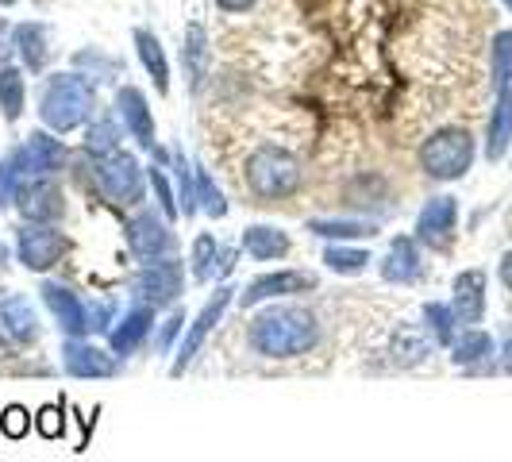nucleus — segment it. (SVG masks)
<instances>
[{
  "label": "nucleus",
  "mask_w": 512,
  "mask_h": 462,
  "mask_svg": "<svg viewBox=\"0 0 512 462\" xmlns=\"http://www.w3.org/2000/svg\"><path fill=\"white\" fill-rule=\"evenodd\" d=\"M93 189L108 205H135L143 201V166L128 151L104 154L93 166Z\"/></svg>",
  "instance_id": "obj_5"
},
{
  "label": "nucleus",
  "mask_w": 512,
  "mask_h": 462,
  "mask_svg": "<svg viewBox=\"0 0 512 462\" xmlns=\"http://www.w3.org/2000/svg\"><path fill=\"white\" fill-rule=\"evenodd\" d=\"M181 58H185V74H189V89H201V81L208 74V35L201 24H189L185 31V47H181Z\"/></svg>",
  "instance_id": "obj_25"
},
{
  "label": "nucleus",
  "mask_w": 512,
  "mask_h": 462,
  "mask_svg": "<svg viewBox=\"0 0 512 462\" xmlns=\"http://www.w3.org/2000/svg\"><path fill=\"white\" fill-rule=\"evenodd\" d=\"M216 258H220V243H216L208 231L197 235V243H193V278H197V282H212Z\"/></svg>",
  "instance_id": "obj_35"
},
{
  "label": "nucleus",
  "mask_w": 512,
  "mask_h": 462,
  "mask_svg": "<svg viewBox=\"0 0 512 462\" xmlns=\"http://www.w3.org/2000/svg\"><path fill=\"white\" fill-rule=\"evenodd\" d=\"M197 178V208H205L212 220H220V216H228V201H224V193H220V185L208 178L205 170H197L193 174Z\"/></svg>",
  "instance_id": "obj_36"
},
{
  "label": "nucleus",
  "mask_w": 512,
  "mask_h": 462,
  "mask_svg": "<svg viewBox=\"0 0 512 462\" xmlns=\"http://www.w3.org/2000/svg\"><path fill=\"white\" fill-rule=\"evenodd\" d=\"M35 428L43 439H58L66 432V416H62V405H43L39 416H35Z\"/></svg>",
  "instance_id": "obj_38"
},
{
  "label": "nucleus",
  "mask_w": 512,
  "mask_h": 462,
  "mask_svg": "<svg viewBox=\"0 0 512 462\" xmlns=\"http://www.w3.org/2000/svg\"><path fill=\"white\" fill-rule=\"evenodd\" d=\"M62 366L74 378H116V370H120L112 351H104L97 343H85V339H70L62 347Z\"/></svg>",
  "instance_id": "obj_13"
},
{
  "label": "nucleus",
  "mask_w": 512,
  "mask_h": 462,
  "mask_svg": "<svg viewBox=\"0 0 512 462\" xmlns=\"http://www.w3.org/2000/svg\"><path fill=\"white\" fill-rule=\"evenodd\" d=\"M24 101H27L24 74H20L16 66L0 62V112H4L8 124H16V120L24 116Z\"/></svg>",
  "instance_id": "obj_27"
},
{
  "label": "nucleus",
  "mask_w": 512,
  "mask_h": 462,
  "mask_svg": "<svg viewBox=\"0 0 512 462\" xmlns=\"http://www.w3.org/2000/svg\"><path fill=\"white\" fill-rule=\"evenodd\" d=\"M505 4H509V12H512V0H505Z\"/></svg>",
  "instance_id": "obj_49"
},
{
  "label": "nucleus",
  "mask_w": 512,
  "mask_h": 462,
  "mask_svg": "<svg viewBox=\"0 0 512 462\" xmlns=\"http://www.w3.org/2000/svg\"><path fill=\"white\" fill-rule=\"evenodd\" d=\"M497 274H501V282H505V289L512 293V251H509L505 258H501V270H497Z\"/></svg>",
  "instance_id": "obj_46"
},
{
  "label": "nucleus",
  "mask_w": 512,
  "mask_h": 462,
  "mask_svg": "<svg viewBox=\"0 0 512 462\" xmlns=\"http://www.w3.org/2000/svg\"><path fill=\"white\" fill-rule=\"evenodd\" d=\"M39 293H43V301L51 308V316L58 320V328L70 335V339L89 332V324H85V305L77 301L74 289H66V285H58V282H43Z\"/></svg>",
  "instance_id": "obj_17"
},
{
  "label": "nucleus",
  "mask_w": 512,
  "mask_h": 462,
  "mask_svg": "<svg viewBox=\"0 0 512 462\" xmlns=\"http://www.w3.org/2000/svg\"><path fill=\"white\" fill-rule=\"evenodd\" d=\"M231 285H220L216 293H212V301H208L205 308H201V316L193 320V328L181 335V347H178V355H174V366H170V374L174 378H181L185 370H189V362L201 355V347H205V339L212 335V328L220 324V316H224V308L231 305Z\"/></svg>",
  "instance_id": "obj_9"
},
{
  "label": "nucleus",
  "mask_w": 512,
  "mask_h": 462,
  "mask_svg": "<svg viewBox=\"0 0 512 462\" xmlns=\"http://www.w3.org/2000/svg\"><path fill=\"white\" fill-rule=\"evenodd\" d=\"M512 85V31H501L493 39V89H509Z\"/></svg>",
  "instance_id": "obj_33"
},
{
  "label": "nucleus",
  "mask_w": 512,
  "mask_h": 462,
  "mask_svg": "<svg viewBox=\"0 0 512 462\" xmlns=\"http://www.w3.org/2000/svg\"><path fill=\"white\" fill-rule=\"evenodd\" d=\"M74 66H77V74L85 77V81H89V77H93V81H112V77L124 74V66H120L112 54L97 51V47H89V51H77Z\"/></svg>",
  "instance_id": "obj_30"
},
{
  "label": "nucleus",
  "mask_w": 512,
  "mask_h": 462,
  "mask_svg": "<svg viewBox=\"0 0 512 462\" xmlns=\"http://www.w3.org/2000/svg\"><path fill=\"white\" fill-rule=\"evenodd\" d=\"M320 339L316 316L301 305H274L251 320V347L262 359H297Z\"/></svg>",
  "instance_id": "obj_1"
},
{
  "label": "nucleus",
  "mask_w": 512,
  "mask_h": 462,
  "mask_svg": "<svg viewBox=\"0 0 512 462\" xmlns=\"http://www.w3.org/2000/svg\"><path fill=\"white\" fill-rule=\"evenodd\" d=\"M147 178H151L154 201H158V208H162V216H166V220H178L181 205H178V197H174V189H170V181H166V174H162V166H151Z\"/></svg>",
  "instance_id": "obj_37"
},
{
  "label": "nucleus",
  "mask_w": 512,
  "mask_h": 462,
  "mask_svg": "<svg viewBox=\"0 0 512 462\" xmlns=\"http://www.w3.org/2000/svg\"><path fill=\"white\" fill-rule=\"evenodd\" d=\"M324 262H328V270H335V274H362L366 266H370V255L366 251H355V247H328L324 251Z\"/></svg>",
  "instance_id": "obj_34"
},
{
  "label": "nucleus",
  "mask_w": 512,
  "mask_h": 462,
  "mask_svg": "<svg viewBox=\"0 0 512 462\" xmlns=\"http://www.w3.org/2000/svg\"><path fill=\"white\" fill-rule=\"evenodd\" d=\"M243 251L258 262H274V258L289 255V235L282 228H270V224H255V228L243 231Z\"/></svg>",
  "instance_id": "obj_24"
},
{
  "label": "nucleus",
  "mask_w": 512,
  "mask_h": 462,
  "mask_svg": "<svg viewBox=\"0 0 512 462\" xmlns=\"http://www.w3.org/2000/svg\"><path fill=\"white\" fill-rule=\"evenodd\" d=\"M308 231L320 235V239L347 243V239H370V235L378 231V224H374V220H312Z\"/></svg>",
  "instance_id": "obj_28"
},
{
  "label": "nucleus",
  "mask_w": 512,
  "mask_h": 462,
  "mask_svg": "<svg viewBox=\"0 0 512 462\" xmlns=\"http://www.w3.org/2000/svg\"><path fill=\"white\" fill-rule=\"evenodd\" d=\"M493 351H497V347H493L489 332L466 328V332L455 335V343H451V362H455V366H482Z\"/></svg>",
  "instance_id": "obj_26"
},
{
  "label": "nucleus",
  "mask_w": 512,
  "mask_h": 462,
  "mask_svg": "<svg viewBox=\"0 0 512 462\" xmlns=\"http://www.w3.org/2000/svg\"><path fill=\"white\" fill-rule=\"evenodd\" d=\"M0 332L16 343H31L39 339V316L27 297H4L0 301Z\"/></svg>",
  "instance_id": "obj_20"
},
{
  "label": "nucleus",
  "mask_w": 512,
  "mask_h": 462,
  "mask_svg": "<svg viewBox=\"0 0 512 462\" xmlns=\"http://www.w3.org/2000/svg\"><path fill=\"white\" fill-rule=\"evenodd\" d=\"M424 355H428V347H424L416 335H397V343H393V362L412 366V362H420Z\"/></svg>",
  "instance_id": "obj_40"
},
{
  "label": "nucleus",
  "mask_w": 512,
  "mask_h": 462,
  "mask_svg": "<svg viewBox=\"0 0 512 462\" xmlns=\"http://www.w3.org/2000/svg\"><path fill=\"white\" fill-rule=\"evenodd\" d=\"M12 47H16V54L24 58V66L31 70V74H39L47 62H51V35H47V27L43 24H20L16 31H12Z\"/></svg>",
  "instance_id": "obj_22"
},
{
  "label": "nucleus",
  "mask_w": 512,
  "mask_h": 462,
  "mask_svg": "<svg viewBox=\"0 0 512 462\" xmlns=\"http://www.w3.org/2000/svg\"><path fill=\"white\" fill-rule=\"evenodd\" d=\"M135 51H139L143 70L151 74L154 89H158V93H170V62H166V51H162L158 35L147 31V27H135Z\"/></svg>",
  "instance_id": "obj_23"
},
{
  "label": "nucleus",
  "mask_w": 512,
  "mask_h": 462,
  "mask_svg": "<svg viewBox=\"0 0 512 462\" xmlns=\"http://www.w3.org/2000/svg\"><path fill=\"white\" fill-rule=\"evenodd\" d=\"M455 224H459V201L455 197H432L416 216V239L428 243L432 251H439V247L451 243Z\"/></svg>",
  "instance_id": "obj_12"
},
{
  "label": "nucleus",
  "mask_w": 512,
  "mask_h": 462,
  "mask_svg": "<svg viewBox=\"0 0 512 462\" xmlns=\"http://www.w3.org/2000/svg\"><path fill=\"white\" fill-rule=\"evenodd\" d=\"M27 224H54L62 212H66V197L51 178H24L16 189V201Z\"/></svg>",
  "instance_id": "obj_10"
},
{
  "label": "nucleus",
  "mask_w": 512,
  "mask_h": 462,
  "mask_svg": "<svg viewBox=\"0 0 512 462\" xmlns=\"http://www.w3.org/2000/svg\"><path fill=\"white\" fill-rule=\"evenodd\" d=\"M112 316H116V308L108 305V301L85 308V324H89V332H112Z\"/></svg>",
  "instance_id": "obj_42"
},
{
  "label": "nucleus",
  "mask_w": 512,
  "mask_h": 462,
  "mask_svg": "<svg viewBox=\"0 0 512 462\" xmlns=\"http://www.w3.org/2000/svg\"><path fill=\"white\" fill-rule=\"evenodd\" d=\"M512 147V85L497 93V104L489 112V128H486V158L497 162L505 158V151Z\"/></svg>",
  "instance_id": "obj_21"
},
{
  "label": "nucleus",
  "mask_w": 512,
  "mask_h": 462,
  "mask_svg": "<svg viewBox=\"0 0 512 462\" xmlns=\"http://www.w3.org/2000/svg\"><path fill=\"white\" fill-rule=\"evenodd\" d=\"M181 328H185V312H170V320L158 332V351H170V343L181 335Z\"/></svg>",
  "instance_id": "obj_43"
},
{
  "label": "nucleus",
  "mask_w": 512,
  "mask_h": 462,
  "mask_svg": "<svg viewBox=\"0 0 512 462\" xmlns=\"http://www.w3.org/2000/svg\"><path fill=\"white\" fill-rule=\"evenodd\" d=\"M128 247L135 258L154 262V258H162L170 247H174V231H170V224H166L158 212L143 208L139 216H131L128 220Z\"/></svg>",
  "instance_id": "obj_11"
},
{
  "label": "nucleus",
  "mask_w": 512,
  "mask_h": 462,
  "mask_svg": "<svg viewBox=\"0 0 512 462\" xmlns=\"http://www.w3.org/2000/svg\"><path fill=\"white\" fill-rule=\"evenodd\" d=\"M151 328H154V308L151 305H139L135 308H128V316L108 332V347H112V355H131V351H139V343L151 335Z\"/></svg>",
  "instance_id": "obj_19"
},
{
  "label": "nucleus",
  "mask_w": 512,
  "mask_h": 462,
  "mask_svg": "<svg viewBox=\"0 0 512 462\" xmlns=\"http://www.w3.org/2000/svg\"><path fill=\"white\" fill-rule=\"evenodd\" d=\"M451 289H455L451 308H455L459 324H466V328L482 324V316H486V274L482 270H466V274L455 278Z\"/></svg>",
  "instance_id": "obj_16"
},
{
  "label": "nucleus",
  "mask_w": 512,
  "mask_h": 462,
  "mask_svg": "<svg viewBox=\"0 0 512 462\" xmlns=\"http://www.w3.org/2000/svg\"><path fill=\"white\" fill-rule=\"evenodd\" d=\"M378 270H382L385 282H393V285L420 282V274H424V262H420V251H416V239H409V235L393 239Z\"/></svg>",
  "instance_id": "obj_18"
},
{
  "label": "nucleus",
  "mask_w": 512,
  "mask_h": 462,
  "mask_svg": "<svg viewBox=\"0 0 512 462\" xmlns=\"http://www.w3.org/2000/svg\"><path fill=\"white\" fill-rule=\"evenodd\" d=\"M8 158L16 162L20 178H51L66 166V143L54 131H31Z\"/></svg>",
  "instance_id": "obj_7"
},
{
  "label": "nucleus",
  "mask_w": 512,
  "mask_h": 462,
  "mask_svg": "<svg viewBox=\"0 0 512 462\" xmlns=\"http://www.w3.org/2000/svg\"><path fill=\"white\" fill-rule=\"evenodd\" d=\"M501 366H505V374H512V339L501 343Z\"/></svg>",
  "instance_id": "obj_47"
},
{
  "label": "nucleus",
  "mask_w": 512,
  "mask_h": 462,
  "mask_svg": "<svg viewBox=\"0 0 512 462\" xmlns=\"http://www.w3.org/2000/svg\"><path fill=\"white\" fill-rule=\"evenodd\" d=\"M27 428H31V416H27L24 405H8L4 416H0V432L8 439H24Z\"/></svg>",
  "instance_id": "obj_39"
},
{
  "label": "nucleus",
  "mask_w": 512,
  "mask_h": 462,
  "mask_svg": "<svg viewBox=\"0 0 512 462\" xmlns=\"http://www.w3.org/2000/svg\"><path fill=\"white\" fill-rule=\"evenodd\" d=\"M424 324H428L432 339L443 343V347H451V343H455V335H459V316H455V308L439 305V301L424 305Z\"/></svg>",
  "instance_id": "obj_31"
},
{
  "label": "nucleus",
  "mask_w": 512,
  "mask_h": 462,
  "mask_svg": "<svg viewBox=\"0 0 512 462\" xmlns=\"http://www.w3.org/2000/svg\"><path fill=\"white\" fill-rule=\"evenodd\" d=\"M305 289H316V278L305 274V270H278V274H262L255 282L243 289L239 305L255 308L262 301H274V297H289V293H305Z\"/></svg>",
  "instance_id": "obj_14"
},
{
  "label": "nucleus",
  "mask_w": 512,
  "mask_h": 462,
  "mask_svg": "<svg viewBox=\"0 0 512 462\" xmlns=\"http://www.w3.org/2000/svg\"><path fill=\"white\" fill-rule=\"evenodd\" d=\"M20 170H16V162L12 158H4L0 162V208H8L16 201V189H20Z\"/></svg>",
  "instance_id": "obj_41"
},
{
  "label": "nucleus",
  "mask_w": 512,
  "mask_h": 462,
  "mask_svg": "<svg viewBox=\"0 0 512 462\" xmlns=\"http://www.w3.org/2000/svg\"><path fill=\"white\" fill-rule=\"evenodd\" d=\"M112 151H120V124H116L112 116L89 120V124H85V154L104 158V154H112Z\"/></svg>",
  "instance_id": "obj_29"
},
{
  "label": "nucleus",
  "mask_w": 512,
  "mask_h": 462,
  "mask_svg": "<svg viewBox=\"0 0 512 462\" xmlns=\"http://www.w3.org/2000/svg\"><path fill=\"white\" fill-rule=\"evenodd\" d=\"M93 108H97V93L93 85L81 74H51L43 81V93H39V120L47 124V131L54 135H66L74 128H85L93 120Z\"/></svg>",
  "instance_id": "obj_2"
},
{
  "label": "nucleus",
  "mask_w": 512,
  "mask_h": 462,
  "mask_svg": "<svg viewBox=\"0 0 512 462\" xmlns=\"http://www.w3.org/2000/svg\"><path fill=\"white\" fill-rule=\"evenodd\" d=\"M12 4H16V0H0V8H12Z\"/></svg>",
  "instance_id": "obj_48"
},
{
  "label": "nucleus",
  "mask_w": 512,
  "mask_h": 462,
  "mask_svg": "<svg viewBox=\"0 0 512 462\" xmlns=\"http://www.w3.org/2000/svg\"><path fill=\"white\" fill-rule=\"evenodd\" d=\"M231 270H235V251H224V247H220V258H216V270H212V278H228Z\"/></svg>",
  "instance_id": "obj_45"
},
{
  "label": "nucleus",
  "mask_w": 512,
  "mask_h": 462,
  "mask_svg": "<svg viewBox=\"0 0 512 462\" xmlns=\"http://www.w3.org/2000/svg\"><path fill=\"white\" fill-rule=\"evenodd\" d=\"M174 178H178V201H181V216H193L197 212V178H193V166L185 154H174Z\"/></svg>",
  "instance_id": "obj_32"
},
{
  "label": "nucleus",
  "mask_w": 512,
  "mask_h": 462,
  "mask_svg": "<svg viewBox=\"0 0 512 462\" xmlns=\"http://www.w3.org/2000/svg\"><path fill=\"white\" fill-rule=\"evenodd\" d=\"M420 166L436 181H459L474 166V135L466 128H439L420 147Z\"/></svg>",
  "instance_id": "obj_4"
},
{
  "label": "nucleus",
  "mask_w": 512,
  "mask_h": 462,
  "mask_svg": "<svg viewBox=\"0 0 512 462\" xmlns=\"http://www.w3.org/2000/svg\"><path fill=\"white\" fill-rule=\"evenodd\" d=\"M247 185L262 201H282L301 189V162L282 147H258L247 158Z\"/></svg>",
  "instance_id": "obj_3"
},
{
  "label": "nucleus",
  "mask_w": 512,
  "mask_h": 462,
  "mask_svg": "<svg viewBox=\"0 0 512 462\" xmlns=\"http://www.w3.org/2000/svg\"><path fill=\"white\" fill-rule=\"evenodd\" d=\"M181 285H185V274L178 258H154V262H143V270L131 278V293L143 305L166 308L181 297Z\"/></svg>",
  "instance_id": "obj_6"
},
{
  "label": "nucleus",
  "mask_w": 512,
  "mask_h": 462,
  "mask_svg": "<svg viewBox=\"0 0 512 462\" xmlns=\"http://www.w3.org/2000/svg\"><path fill=\"white\" fill-rule=\"evenodd\" d=\"M66 251H70V239L58 228H51V224H27L24 220V228L16 231V255L35 274L51 270Z\"/></svg>",
  "instance_id": "obj_8"
},
{
  "label": "nucleus",
  "mask_w": 512,
  "mask_h": 462,
  "mask_svg": "<svg viewBox=\"0 0 512 462\" xmlns=\"http://www.w3.org/2000/svg\"><path fill=\"white\" fill-rule=\"evenodd\" d=\"M116 116L124 120V128L131 131V139H135L143 151H151L154 147V116H151L147 97H143V89L120 85V89H116Z\"/></svg>",
  "instance_id": "obj_15"
},
{
  "label": "nucleus",
  "mask_w": 512,
  "mask_h": 462,
  "mask_svg": "<svg viewBox=\"0 0 512 462\" xmlns=\"http://www.w3.org/2000/svg\"><path fill=\"white\" fill-rule=\"evenodd\" d=\"M258 0H216V8L220 12H228V16H239V12H251Z\"/></svg>",
  "instance_id": "obj_44"
}]
</instances>
